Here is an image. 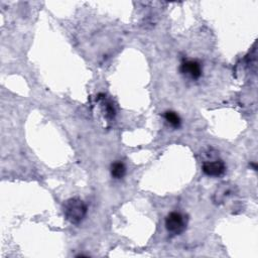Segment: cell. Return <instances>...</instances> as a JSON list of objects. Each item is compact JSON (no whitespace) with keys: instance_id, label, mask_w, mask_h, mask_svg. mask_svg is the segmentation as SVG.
I'll return each instance as SVG.
<instances>
[{"instance_id":"obj_1","label":"cell","mask_w":258,"mask_h":258,"mask_svg":"<svg viewBox=\"0 0 258 258\" xmlns=\"http://www.w3.org/2000/svg\"><path fill=\"white\" fill-rule=\"evenodd\" d=\"M63 214L70 223L79 224L87 215V206L78 198L69 199L63 205Z\"/></svg>"},{"instance_id":"obj_2","label":"cell","mask_w":258,"mask_h":258,"mask_svg":"<svg viewBox=\"0 0 258 258\" xmlns=\"http://www.w3.org/2000/svg\"><path fill=\"white\" fill-rule=\"evenodd\" d=\"M186 218L177 212L169 213L165 218V228L172 235H179L186 229Z\"/></svg>"},{"instance_id":"obj_3","label":"cell","mask_w":258,"mask_h":258,"mask_svg":"<svg viewBox=\"0 0 258 258\" xmlns=\"http://www.w3.org/2000/svg\"><path fill=\"white\" fill-rule=\"evenodd\" d=\"M179 71L183 76H185L191 80L200 79L202 76V73H203L201 63L198 60H192V59L182 61L180 64Z\"/></svg>"},{"instance_id":"obj_4","label":"cell","mask_w":258,"mask_h":258,"mask_svg":"<svg viewBox=\"0 0 258 258\" xmlns=\"http://www.w3.org/2000/svg\"><path fill=\"white\" fill-rule=\"evenodd\" d=\"M203 172L208 176H221L226 171V165L223 160L217 159L214 161H206L202 166Z\"/></svg>"},{"instance_id":"obj_5","label":"cell","mask_w":258,"mask_h":258,"mask_svg":"<svg viewBox=\"0 0 258 258\" xmlns=\"http://www.w3.org/2000/svg\"><path fill=\"white\" fill-rule=\"evenodd\" d=\"M125 173H126V167L122 162L117 161V162L112 163V165H111V175L114 178L120 179L125 175Z\"/></svg>"},{"instance_id":"obj_6","label":"cell","mask_w":258,"mask_h":258,"mask_svg":"<svg viewBox=\"0 0 258 258\" xmlns=\"http://www.w3.org/2000/svg\"><path fill=\"white\" fill-rule=\"evenodd\" d=\"M164 118L167 121V123H169V125H171L173 128H179V126L181 124V120L175 112L166 111L164 113Z\"/></svg>"}]
</instances>
